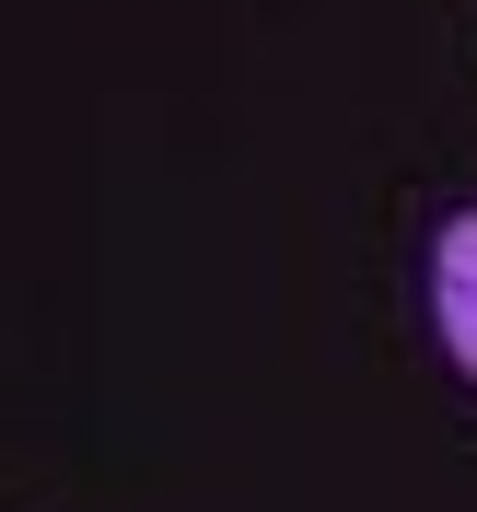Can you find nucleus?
Here are the masks:
<instances>
[{"mask_svg": "<svg viewBox=\"0 0 477 512\" xmlns=\"http://www.w3.org/2000/svg\"><path fill=\"white\" fill-rule=\"evenodd\" d=\"M431 315H443V350L477 373V210H454L431 245Z\"/></svg>", "mask_w": 477, "mask_h": 512, "instance_id": "1", "label": "nucleus"}]
</instances>
